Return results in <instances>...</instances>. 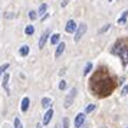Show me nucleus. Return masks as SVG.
Returning <instances> with one entry per match:
<instances>
[{"label":"nucleus","instance_id":"obj_1","mask_svg":"<svg viewBox=\"0 0 128 128\" xmlns=\"http://www.w3.org/2000/svg\"><path fill=\"white\" fill-rule=\"evenodd\" d=\"M116 85H118L116 78L105 66H99L98 69L94 72L91 79H89V89H91V92H92V95L99 96V98H104V96L111 95Z\"/></svg>","mask_w":128,"mask_h":128},{"label":"nucleus","instance_id":"obj_2","mask_svg":"<svg viewBox=\"0 0 128 128\" xmlns=\"http://www.w3.org/2000/svg\"><path fill=\"white\" fill-rule=\"evenodd\" d=\"M111 52L116 56H120L124 66L128 65V39H118L115 42V45L112 46Z\"/></svg>","mask_w":128,"mask_h":128},{"label":"nucleus","instance_id":"obj_3","mask_svg":"<svg viewBox=\"0 0 128 128\" xmlns=\"http://www.w3.org/2000/svg\"><path fill=\"white\" fill-rule=\"evenodd\" d=\"M76 88H70L69 92H68V95H66V98H65V102H64V106L68 110L70 105L74 104V101H75V96H76Z\"/></svg>","mask_w":128,"mask_h":128},{"label":"nucleus","instance_id":"obj_4","mask_svg":"<svg viewBox=\"0 0 128 128\" xmlns=\"http://www.w3.org/2000/svg\"><path fill=\"white\" fill-rule=\"evenodd\" d=\"M86 30H88L86 23H81V24H79V28H78V30H76V33H75V42H79V40H81L82 36L86 33Z\"/></svg>","mask_w":128,"mask_h":128},{"label":"nucleus","instance_id":"obj_5","mask_svg":"<svg viewBox=\"0 0 128 128\" xmlns=\"http://www.w3.org/2000/svg\"><path fill=\"white\" fill-rule=\"evenodd\" d=\"M84 122H85V114H78L75 118V122H74V125H75V128H81L82 125H84Z\"/></svg>","mask_w":128,"mask_h":128},{"label":"nucleus","instance_id":"obj_6","mask_svg":"<svg viewBox=\"0 0 128 128\" xmlns=\"http://www.w3.org/2000/svg\"><path fill=\"white\" fill-rule=\"evenodd\" d=\"M65 30H66L68 33H74V32H76V30H78V26H76L75 20H68V23H66V28H65Z\"/></svg>","mask_w":128,"mask_h":128},{"label":"nucleus","instance_id":"obj_7","mask_svg":"<svg viewBox=\"0 0 128 128\" xmlns=\"http://www.w3.org/2000/svg\"><path fill=\"white\" fill-rule=\"evenodd\" d=\"M49 35H50V30H45L43 32V35L40 36V39H39V49H42V48L45 46V43H46V40H48V38H49Z\"/></svg>","mask_w":128,"mask_h":128},{"label":"nucleus","instance_id":"obj_8","mask_svg":"<svg viewBox=\"0 0 128 128\" xmlns=\"http://www.w3.org/2000/svg\"><path fill=\"white\" fill-rule=\"evenodd\" d=\"M9 78H10V75H9V74H4V76H3V82H2V86H3L4 91H6L7 95H10V89H9Z\"/></svg>","mask_w":128,"mask_h":128},{"label":"nucleus","instance_id":"obj_9","mask_svg":"<svg viewBox=\"0 0 128 128\" xmlns=\"http://www.w3.org/2000/svg\"><path fill=\"white\" fill-rule=\"evenodd\" d=\"M52 116H53V110L52 108H49V110L46 111L45 116H43V125H48V124L50 122V120H52Z\"/></svg>","mask_w":128,"mask_h":128},{"label":"nucleus","instance_id":"obj_10","mask_svg":"<svg viewBox=\"0 0 128 128\" xmlns=\"http://www.w3.org/2000/svg\"><path fill=\"white\" fill-rule=\"evenodd\" d=\"M65 52V43L64 42H60L56 48V52H55V58H60L62 56V53Z\"/></svg>","mask_w":128,"mask_h":128},{"label":"nucleus","instance_id":"obj_11","mask_svg":"<svg viewBox=\"0 0 128 128\" xmlns=\"http://www.w3.org/2000/svg\"><path fill=\"white\" fill-rule=\"evenodd\" d=\"M29 104H30V99L28 98V96H24V98L22 99V106H20L22 112H26V111H28V108H29Z\"/></svg>","mask_w":128,"mask_h":128},{"label":"nucleus","instance_id":"obj_12","mask_svg":"<svg viewBox=\"0 0 128 128\" xmlns=\"http://www.w3.org/2000/svg\"><path fill=\"white\" fill-rule=\"evenodd\" d=\"M52 104H53V101L50 98H43V99H42V106H43V108H46V110L52 108Z\"/></svg>","mask_w":128,"mask_h":128},{"label":"nucleus","instance_id":"obj_13","mask_svg":"<svg viewBox=\"0 0 128 128\" xmlns=\"http://www.w3.org/2000/svg\"><path fill=\"white\" fill-rule=\"evenodd\" d=\"M127 18H128V10H124L121 18L118 19V24H125L127 23Z\"/></svg>","mask_w":128,"mask_h":128},{"label":"nucleus","instance_id":"obj_14","mask_svg":"<svg viewBox=\"0 0 128 128\" xmlns=\"http://www.w3.org/2000/svg\"><path fill=\"white\" fill-rule=\"evenodd\" d=\"M29 52H30V49H29V46H28V45H23V46L19 49L20 56H28V55H29Z\"/></svg>","mask_w":128,"mask_h":128},{"label":"nucleus","instance_id":"obj_15","mask_svg":"<svg viewBox=\"0 0 128 128\" xmlns=\"http://www.w3.org/2000/svg\"><path fill=\"white\" fill-rule=\"evenodd\" d=\"M60 35L59 33H55V35H52V38H50V45H59L60 43Z\"/></svg>","mask_w":128,"mask_h":128},{"label":"nucleus","instance_id":"obj_16","mask_svg":"<svg viewBox=\"0 0 128 128\" xmlns=\"http://www.w3.org/2000/svg\"><path fill=\"white\" fill-rule=\"evenodd\" d=\"M46 10H48V4L46 3H42L40 6H39V16H42V14H43V16H45V14H46Z\"/></svg>","mask_w":128,"mask_h":128},{"label":"nucleus","instance_id":"obj_17","mask_svg":"<svg viewBox=\"0 0 128 128\" xmlns=\"http://www.w3.org/2000/svg\"><path fill=\"white\" fill-rule=\"evenodd\" d=\"M24 33H26L28 36L33 35V33H35V28H33L32 24H28V26H26V29H24Z\"/></svg>","mask_w":128,"mask_h":128},{"label":"nucleus","instance_id":"obj_18","mask_svg":"<svg viewBox=\"0 0 128 128\" xmlns=\"http://www.w3.org/2000/svg\"><path fill=\"white\" fill-rule=\"evenodd\" d=\"M91 70H92V64H91V62H88V64L85 65V68H84V75H88Z\"/></svg>","mask_w":128,"mask_h":128},{"label":"nucleus","instance_id":"obj_19","mask_svg":"<svg viewBox=\"0 0 128 128\" xmlns=\"http://www.w3.org/2000/svg\"><path fill=\"white\" fill-rule=\"evenodd\" d=\"M95 108H96V105H95V104H89L86 108H85V114H91Z\"/></svg>","mask_w":128,"mask_h":128},{"label":"nucleus","instance_id":"obj_20","mask_svg":"<svg viewBox=\"0 0 128 128\" xmlns=\"http://www.w3.org/2000/svg\"><path fill=\"white\" fill-rule=\"evenodd\" d=\"M110 29H111V24L108 23V24H105L104 28H101V29H99V32H98V33H99V35H102V33H105V32H108V30H110Z\"/></svg>","mask_w":128,"mask_h":128},{"label":"nucleus","instance_id":"obj_21","mask_svg":"<svg viewBox=\"0 0 128 128\" xmlns=\"http://www.w3.org/2000/svg\"><path fill=\"white\" fill-rule=\"evenodd\" d=\"M14 128H23V125H22V122H20V120L18 116L14 118Z\"/></svg>","mask_w":128,"mask_h":128},{"label":"nucleus","instance_id":"obj_22","mask_svg":"<svg viewBox=\"0 0 128 128\" xmlns=\"http://www.w3.org/2000/svg\"><path fill=\"white\" fill-rule=\"evenodd\" d=\"M9 66H10V65H9V64L0 65V75H2V74H4V70H6V69H9Z\"/></svg>","mask_w":128,"mask_h":128},{"label":"nucleus","instance_id":"obj_23","mask_svg":"<svg viewBox=\"0 0 128 128\" xmlns=\"http://www.w3.org/2000/svg\"><path fill=\"white\" fill-rule=\"evenodd\" d=\"M29 18L32 19V20H36V18H38V13L33 12V10H30V12H29Z\"/></svg>","mask_w":128,"mask_h":128},{"label":"nucleus","instance_id":"obj_24","mask_svg":"<svg viewBox=\"0 0 128 128\" xmlns=\"http://www.w3.org/2000/svg\"><path fill=\"white\" fill-rule=\"evenodd\" d=\"M4 18H7V19H13V18H16V13L7 12V13H4Z\"/></svg>","mask_w":128,"mask_h":128},{"label":"nucleus","instance_id":"obj_25","mask_svg":"<svg viewBox=\"0 0 128 128\" xmlns=\"http://www.w3.org/2000/svg\"><path fill=\"white\" fill-rule=\"evenodd\" d=\"M65 88H66V81H64V79H62V81L59 82V89H60V91H64Z\"/></svg>","mask_w":128,"mask_h":128},{"label":"nucleus","instance_id":"obj_26","mask_svg":"<svg viewBox=\"0 0 128 128\" xmlns=\"http://www.w3.org/2000/svg\"><path fill=\"white\" fill-rule=\"evenodd\" d=\"M127 94H128V85H125V86L122 88V91H121V95H122V96H125Z\"/></svg>","mask_w":128,"mask_h":128},{"label":"nucleus","instance_id":"obj_27","mask_svg":"<svg viewBox=\"0 0 128 128\" xmlns=\"http://www.w3.org/2000/svg\"><path fill=\"white\" fill-rule=\"evenodd\" d=\"M64 128H69V120L64 118Z\"/></svg>","mask_w":128,"mask_h":128},{"label":"nucleus","instance_id":"obj_28","mask_svg":"<svg viewBox=\"0 0 128 128\" xmlns=\"http://www.w3.org/2000/svg\"><path fill=\"white\" fill-rule=\"evenodd\" d=\"M36 128H42V124H36Z\"/></svg>","mask_w":128,"mask_h":128},{"label":"nucleus","instance_id":"obj_29","mask_svg":"<svg viewBox=\"0 0 128 128\" xmlns=\"http://www.w3.org/2000/svg\"><path fill=\"white\" fill-rule=\"evenodd\" d=\"M55 128H60V124H56V125H55Z\"/></svg>","mask_w":128,"mask_h":128},{"label":"nucleus","instance_id":"obj_30","mask_svg":"<svg viewBox=\"0 0 128 128\" xmlns=\"http://www.w3.org/2000/svg\"><path fill=\"white\" fill-rule=\"evenodd\" d=\"M110 2H112V0H110Z\"/></svg>","mask_w":128,"mask_h":128},{"label":"nucleus","instance_id":"obj_31","mask_svg":"<svg viewBox=\"0 0 128 128\" xmlns=\"http://www.w3.org/2000/svg\"><path fill=\"white\" fill-rule=\"evenodd\" d=\"M102 128H105V127H102Z\"/></svg>","mask_w":128,"mask_h":128},{"label":"nucleus","instance_id":"obj_32","mask_svg":"<svg viewBox=\"0 0 128 128\" xmlns=\"http://www.w3.org/2000/svg\"><path fill=\"white\" fill-rule=\"evenodd\" d=\"M127 128H128V127H127Z\"/></svg>","mask_w":128,"mask_h":128}]
</instances>
